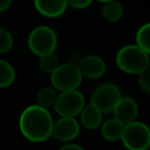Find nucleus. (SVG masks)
I'll return each instance as SVG.
<instances>
[{"label":"nucleus","mask_w":150,"mask_h":150,"mask_svg":"<svg viewBox=\"0 0 150 150\" xmlns=\"http://www.w3.org/2000/svg\"><path fill=\"white\" fill-rule=\"evenodd\" d=\"M80 124L75 117H60L53 123L52 136L61 142H69L77 137Z\"/></svg>","instance_id":"6e6552de"},{"label":"nucleus","mask_w":150,"mask_h":150,"mask_svg":"<svg viewBox=\"0 0 150 150\" xmlns=\"http://www.w3.org/2000/svg\"><path fill=\"white\" fill-rule=\"evenodd\" d=\"M53 117L48 109L38 104L27 107L20 115L19 128L25 138L30 142L40 143L52 136Z\"/></svg>","instance_id":"f257e3e1"},{"label":"nucleus","mask_w":150,"mask_h":150,"mask_svg":"<svg viewBox=\"0 0 150 150\" xmlns=\"http://www.w3.org/2000/svg\"><path fill=\"white\" fill-rule=\"evenodd\" d=\"M39 57H40L39 59V67L46 74H52L60 66L59 59H57L56 55H54V53L42 55V56H39Z\"/></svg>","instance_id":"a211bd4d"},{"label":"nucleus","mask_w":150,"mask_h":150,"mask_svg":"<svg viewBox=\"0 0 150 150\" xmlns=\"http://www.w3.org/2000/svg\"><path fill=\"white\" fill-rule=\"evenodd\" d=\"M15 80V70L13 66L0 59V88L9 87Z\"/></svg>","instance_id":"dca6fc26"},{"label":"nucleus","mask_w":150,"mask_h":150,"mask_svg":"<svg viewBox=\"0 0 150 150\" xmlns=\"http://www.w3.org/2000/svg\"><path fill=\"white\" fill-rule=\"evenodd\" d=\"M77 67L82 77H87L89 80L100 79L105 73V62L97 55H88L81 57Z\"/></svg>","instance_id":"9d476101"},{"label":"nucleus","mask_w":150,"mask_h":150,"mask_svg":"<svg viewBox=\"0 0 150 150\" xmlns=\"http://www.w3.org/2000/svg\"><path fill=\"white\" fill-rule=\"evenodd\" d=\"M149 54L136 45H127L116 54L117 67L127 74H139L149 69Z\"/></svg>","instance_id":"f03ea898"},{"label":"nucleus","mask_w":150,"mask_h":150,"mask_svg":"<svg viewBox=\"0 0 150 150\" xmlns=\"http://www.w3.org/2000/svg\"><path fill=\"white\" fill-rule=\"evenodd\" d=\"M56 97H57V94L54 88L43 87L36 94V102H38V105H40L45 109H48V108L54 107Z\"/></svg>","instance_id":"2eb2a0df"},{"label":"nucleus","mask_w":150,"mask_h":150,"mask_svg":"<svg viewBox=\"0 0 150 150\" xmlns=\"http://www.w3.org/2000/svg\"><path fill=\"white\" fill-rule=\"evenodd\" d=\"M79 115L82 125L89 130L98 128L102 123V112L90 103L84 105Z\"/></svg>","instance_id":"f8f14e48"},{"label":"nucleus","mask_w":150,"mask_h":150,"mask_svg":"<svg viewBox=\"0 0 150 150\" xmlns=\"http://www.w3.org/2000/svg\"><path fill=\"white\" fill-rule=\"evenodd\" d=\"M102 15L109 22H116L123 16V6L117 0H110L103 2Z\"/></svg>","instance_id":"4468645a"},{"label":"nucleus","mask_w":150,"mask_h":150,"mask_svg":"<svg viewBox=\"0 0 150 150\" xmlns=\"http://www.w3.org/2000/svg\"><path fill=\"white\" fill-rule=\"evenodd\" d=\"M114 118L121 124L125 125L134 122L138 114V107L134 98L131 97H121L111 110Z\"/></svg>","instance_id":"1a4fd4ad"},{"label":"nucleus","mask_w":150,"mask_h":150,"mask_svg":"<svg viewBox=\"0 0 150 150\" xmlns=\"http://www.w3.org/2000/svg\"><path fill=\"white\" fill-rule=\"evenodd\" d=\"M137 82H138L139 88L144 93H146V94L150 93V71H149V69H146V70H144V71L138 74Z\"/></svg>","instance_id":"aec40b11"},{"label":"nucleus","mask_w":150,"mask_h":150,"mask_svg":"<svg viewBox=\"0 0 150 150\" xmlns=\"http://www.w3.org/2000/svg\"><path fill=\"white\" fill-rule=\"evenodd\" d=\"M101 127V132L102 136L110 142H116L118 139H121L122 136V131H123V124H121L118 121H116L115 118H109L105 122H103Z\"/></svg>","instance_id":"ddd939ff"},{"label":"nucleus","mask_w":150,"mask_h":150,"mask_svg":"<svg viewBox=\"0 0 150 150\" xmlns=\"http://www.w3.org/2000/svg\"><path fill=\"white\" fill-rule=\"evenodd\" d=\"M97 1H101V2H107V1H110V0H97Z\"/></svg>","instance_id":"b1692460"},{"label":"nucleus","mask_w":150,"mask_h":150,"mask_svg":"<svg viewBox=\"0 0 150 150\" xmlns=\"http://www.w3.org/2000/svg\"><path fill=\"white\" fill-rule=\"evenodd\" d=\"M84 107V96L77 89L61 91L54 103V110L61 117H75Z\"/></svg>","instance_id":"423d86ee"},{"label":"nucleus","mask_w":150,"mask_h":150,"mask_svg":"<svg viewBox=\"0 0 150 150\" xmlns=\"http://www.w3.org/2000/svg\"><path fill=\"white\" fill-rule=\"evenodd\" d=\"M66 0H34L35 9L46 18L61 16L67 8Z\"/></svg>","instance_id":"9b49d317"},{"label":"nucleus","mask_w":150,"mask_h":150,"mask_svg":"<svg viewBox=\"0 0 150 150\" xmlns=\"http://www.w3.org/2000/svg\"><path fill=\"white\" fill-rule=\"evenodd\" d=\"M66 1H67L68 6H70L73 8H77V9L86 8L93 2V0H66Z\"/></svg>","instance_id":"412c9836"},{"label":"nucleus","mask_w":150,"mask_h":150,"mask_svg":"<svg viewBox=\"0 0 150 150\" xmlns=\"http://www.w3.org/2000/svg\"><path fill=\"white\" fill-rule=\"evenodd\" d=\"M12 1H13V0H0V13L7 11V9L11 7Z\"/></svg>","instance_id":"5701e85b"},{"label":"nucleus","mask_w":150,"mask_h":150,"mask_svg":"<svg viewBox=\"0 0 150 150\" xmlns=\"http://www.w3.org/2000/svg\"><path fill=\"white\" fill-rule=\"evenodd\" d=\"M121 141L128 150H146L150 145V130L146 124L134 121L123 127Z\"/></svg>","instance_id":"20e7f679"},{"label":"nucleus","mask_w":150,"mask_h":150,"mask_svg":"<svg viewBox=\"0 0 150 150\" xmlns=\"http://www.w3.org/2000/svg\"><path fill=\"white\" fill-rule=\"evenodd\" d=\"M27 43L33 54L42 56L54 53L57 46V36L50 27L39 26L29 33Z\"/></svg>","instance_id":"7ed1b4c3"},{"label":"nucleus","mask_w":150,"mask_h":150,"mask_svg":"<svg viewBox=\"0 0 150 150\" xmlns=\"http://www.w3.org/2000/svg\"><path fill=\"white\" fill-rule=\"evenodd\" d=\"M59 150H84V149L74 143H67V144L62 145L61 148H59Z\"/></svg>","instance_id":"4be33fe9"},{"label":"nucleus","mask_w":150,"mask_h":150,"mask_svg":"<svg viewBox=\"0 0 150 150\" xmlns=\"http://www.w3.org/2000/svg\"><path fill=\"white\" fill-rule=\"evenodd\" d=\"M50 82L53 88L61 91L77 89V87L82 82V75L79 70L76 64L71 63H63L60 64L52 74H50Z\"/></svg>","instance_id":"39448f33"},{"label":"nucleus","mask_w":150,"mask_h":150,"mask_svg":"<svg viewBox=\"0 0 150 150\" xmlns=\"http://www.w3.org/2000/svg\"><path fill=\"white\" fill-rule=\"evenodd\" d=\"M13 36L6 29L0 27V54H5L9 52L13 47Z\"/></svg>","instance_id":"6ab92c4d"},{"label":"nucleus","mask_w":150,"mask_h":150,"mask_svg":"<svg viewBox=\"0 0 150 150\" xmlns=\"http://www.w3.org/2000/svg\"><path fill=\"white\" fill-rule=\"evenodd\" d=\"M136 46L150 53V23H144L136 33Z\"/></svg>","instance_id":"f3484780"},{"label":"nucleus","mask_w":150,"mask_h":150,"mask_svg":"<svg viewBox=\"0 0 150 150\" xmlns=\"http://www.w3.org/2000/svg\"><path fill=\"white\" fill-rule=\"evenodd\" d=\"M121 90L116 84L103 83L98 86L90 96V104L96 107L102 114L109 112L121 98Z\"/></svg>","instance_id":"0eeeda50"}]
</instances>
